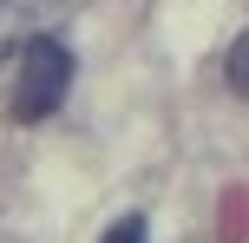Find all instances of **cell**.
Returning <instances> with one entry per match:
<instances>
[{"mask_svg": "<svg viewBox=\"0 0 249 243\" xmlns=\"http://www.w3.org/2000/svg\"><path fill=\"white\" fill-rule=\"evenodd\" d=\"M72 86V53L59 39H26L20 59H13V118L33 125V118H53V105Z\"/></svg>", "mask_w": 249, "mask_h": 243, "instance_id": "6da1fadb", "label": "cell"}, {"mask_svg": "<svg viewBox=\"0 0 249 243\" xmlns=\"http://www.w3.org/2000/svg\"><path fill=\"white\" fill-rule=\"evenodd\" d=\"M230 86L249 99V26H243V39H236V46H230Z\"/></svg>", "mask_w": 249, "mask_h": 243, "instance_id": "7a4b0ae2", "label": "cell"}, {"mask_svg": "<svg viewBox=\"0 0 249 243\" xmlns=\"http://www.w3.org/2000/svg\"><path fill=\"white\" fill-rule=\"evenodd\" d=\"M99 243H151V230H144V217H118Z\"/></svg>", "mask_w": 249, "mask_h": 243, "instance_id": "3957f363", "label": "cell"}]
</instances>
